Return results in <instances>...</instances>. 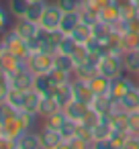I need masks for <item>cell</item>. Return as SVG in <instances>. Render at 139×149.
Returning <instances> with one entry per match:
<instances>
[{"instance_id": "obj_28", "label": "cell", "mask_w": 139, "mask_h": 149, "mask_svg": "<svg viewBox=\"0 0 139 149\" xmlns=\"http://www.w3.org/2000/svg\"><path fill=\"white\" fill-rule=\"evenodd\" d=\"M61 106L57 104V100L53 96H41V102H39V116L41 118H45L47 114H51V112H55Z\"/></svg>"}, {"instance_id": "obj_55", "label": "cell", "mask_w": 139, "mask_h": 149, "mask_svg": "<svg viewBox=\"0 0 139 149\" xmlns=\"http://www.w3.org/2000/svg\"><path fill=\"white\" fill-rule=\"evenodd\" d=\"M90 149H92V147H90Z\"/></svg>"}, {"instance_id": "obj_48", "label": "cell", "mask_w": 139, "mask_h": 149, "mask_svg": "<svg viewBox=\"0 0 139 149\" xmlns=\"http://www.w3.org/2000/svg\"><path fill=\"white\" fill-rule=\"evenodd\" d=\"M123 149H139V139L135 137V135H131L129 137V141L125 143V147Z\"/></svg>"}, {"instance_id": "obj_51", "label": "cell", "mask_w": 139, "mask_h": 149, "mask_svg": "<svg viewBox=\"0 0 139 149\" xmlns=\"http://www.w3.org/2000/svg\"><path fill=\"white\" fill-rule=\"evenodd\" d=\"M29 2H39V0H29Z\"/></svg>"}, {"instance_id": "obj_45", "label": "cell", "mask_w": 139, "mask_h": 149, "mask_svg": "<svg viewBox=\"0 0 139 149\" xmlns=\"http://www.w3.org/2000/svg\"><path fill=\"white\" fill-rule=\"evenodd\" d=\"M90 147L92 149H115V145L110 143V139H96V141H92Z\"/></svg>"}, {"instance_id": "obj_43", "label": "cell", "mask_w": 139, "mask_h": 149, "mask_svg": "<svg viewBox=\"0 0 139 149\" xmlns=\"http://www.w3.org/2000/svg\"><path fill=\"white\" fill-rule=\"evenodd\" d=\"M8 23H10V13H8V8H4L0 4V35H4Z\"/></svg>"}, {"instance_id": "obj_1", "label": "cell", "mask_w": 139, "mask_h": 149, "mask_svg": "<svg viewBox=\"0 0 139 149\" xmlns=\"http://www.w3.org/2000/svg\"><path fill=\"white\" fill-rule=\"evenodd\" d=\"M0 43H2L10 53H15L21 61H27V59L31 57V53H33L31 43H29L27 39H23L15 29H10L8 33H4V35H2V39H0Z\"/></svg>"}, {"instance_id": "obj_26", "label": "cell", "mask_w": 139, "mask_h": 149, "mask_svg": "<svg viewBox=\"0 0 139 149\" xmlns=\"http://www.w3.org/2000/svg\"><path fill=\"white\" fill-rule=\"evenodd\" d=\"M119 35H121V49H123V53L131 51V49H139V33L137 31H125V33H119Z\"/></svg>"}, {"instance_id": "obj_37", "label": "cell", "mask_w": 139, "mask_h": 149, "mask_svg": "<svg viewBox=\"0 0 139 149\" xmlns=\"http://www.w3.org/2000/svg\"><path fill=\"white\" fill-rule=\"evenodd\" d=\"M129 137H131V133L129 131H117V129H112V133H110V143L115 145V149H123L125 147V143L129 141Z\"/></svg>"}, {"instance_id": "obj_27", "label": "cell", "mask_w": 139, "mask_h": 149, "mask_svg": "<svg viewBox=\"0 0 139 149\" xmlns=\"http://www.w3.org/2000/svg\"><path fill=\"white\" fill-rule=\"evenodd\" d=\"M29 0H6V8L10 13V17L15 19H23L27 15V8H29Z\"/></svg>"}, {"instance_id": "obj_2", "label": "cell", "mask_w": 139, "mask_h": 149, "mask_svg": "<svg viewBox=\"0 0 139 149\" xmlns=\"http://www.w3.org/2000/svg\"><path fill=\"white\" fill-rule=\"evenodd\" d=\"M98 74L106 76V78H117L121 74H125V63H123V53H106L100 57L98 61Z\"/></svg>"}, {"instance_id": "obj_11", "label": "cell", "mask_w": 139, "mask_h": 149, "mask_svg": "<svg viewBox=\"0 0 139 149\" xmlns=\"http://www.w3.org/2000/svg\"><path fill=\"white\" fill-rule=\"evenodd\" d=\"M98 19H100L102 23H106V25H112V27L123 21V10H121V6H119L117 0H115V2H110L108 6H104V8L98 13Z\"/></svg>"}, {"instance_id": "obj_9", "label": "cell", "mask_w": 139, "mask_h": 149, "mask_svg": "<svg viewBox=\"0 0 139 149\" xmlns=\"http://www.w3.org/2000/svg\"><path fill=\"white\" fill-rule=\"evenodd\" d=\"M21 68H25V61H21L15 53H10L2 43H0V70L6 72L8 76L17 74Z\"/></svg>"}, {"instance_id": "obj_40", "label": "cell", "mask_w": 139, "mask_h": 149, "mask_svg": "<svg viewBox=\"0 0 139 149\" xmlns=\"http://www.w3.org/2000/svg\"><path fill=\"white\" fill-rule=\"evenodd\" d=\"M55 2H57V6L64 13H68V10H80L82 4H84V0H55Z\"/></svg>"}, {"instance_id": "obj_14", "label": "cell", "mask_w": 139, "mask_h": 149, "mask_svg": "<svg viewBox=\"0 0 139 149\" xmlns=\"http://www.w3.org/2000/svg\"><path fill=\"white\" fill-rule=\"evenodd\" d=\"M92 108H94L100 116H110V114H112V110L117 108V102H115L108 94H100V96H96V98H94Z\"/></svg>"}, {"instance_id": "obj_41", "label": "cell", "mask_w": 139, "mask_h": 149, "mask_svg": "<svg viewBox=\"0 0 139 149\" xmlns=\"http://www.w3.org/2000/svg\"><path fill=\"white\" fill-rule=\"evenodd\" d=\"M127 120H129V133L131 135H139V110H131L127 114Z\"/></svg>"}, {"instance_id": "obj_49", "label": "cell", "mask_w": 139, "mask_h": 149, "mask_svg": "<svg viewBox=\"0 0 139 149\" xmlns=\"http://www.w3.org/2000/svg\"><path fill=\"white\" fill-rule=\"evenodd\" d=\"M55 149H74V147H72V143H70V141H61Z\"/></svg>"}, {"instance_id": "obj_38", "label": "cell", "mask_w": 139, "mask_h": 149, "mask_svg": "<svg viewBox=\"0 0 139 149\" xmlns=\"http://www.w3.org/2000/svg\"><path fill=\"white\" fill-rule=\"evenodd\" d=\"M23 100H25V92L10 86V90H8V94H6V102H10L17 110H21V108H23Z\"/></svg>"}, {"instance_id": "obj_47", "label": "cell", "mask_w": 139, "mask_h": 149, "mask_svg": "<svg viewBox=\"0 0 139 149\" xmlns=\"http://www.w3.org/2000/svg\"><path fill=\"white\" fill-rule=\"evenodd\" d=\"M70 143H72V147H74V149H90V143L82 141L80 137H74V139H72Z\"/></svg>"}, {"instance_id": "obj_4", "label": "cell", "mask_w": 139, "mask_h": 149, "mask_svg": "<svg viewBox=\"0 0 139 149\" xmlns=\"http://www.w3.org/2000/svg\"><path fill=\"white\" fill-rule=\"evenodd\" d=\"M137 84H139V82H137V80H133V78H131V74H127V72H125V74H121V76H117V78H112V80H110L108 96H110L115 102H119V100H121V98H123L131 88H135Z\"/></svg>"}, {"instance_id": "obj_52", "label": "cell", "mask_w": 139, "mask_h": 149, "mask_svg": "<svg viewBox=\"0 0 139 149\" xmlns=\"http://www.w3.org/2000/svg\"><path fill=\"white\" fill-rule=\"evenodd\" d=\"M0 135H2V129H0Z\"/></svg>"}, {"instance_id": "obj_3", "label": "cell", "mask_w": 139, "mask_h": 149, "mask_svg": "<svg viewBox=\"0 0 139 149\" xmlns=\"http://www.w3.org/2000/svg\"><path fill=\"white\" fill-rule=\"evenodd\" d=\"M61 17H64V10L57 6V2H47V8L39 21V27L41 31H47V33H55L59 31V25H61Z\"/></svg>"}, {"instance_id": "obj_18", "label": "cell", "mask_w": 139, "mask_h": 149, "mask_svg": "<svg viewBox=\"0 0 139 149\" xmlns=\"http://www.w3.org/2000/svg\"><path fill=\"white\" fill-rule=\"evenodd\" d=\"M39 102H41V94L33 88V90H27L25 92V100H23V108L25 112H31V114H39Z\"/></svg>"}, {"instance_id": "obj_39", "label": "cell", "mask_w": 139, "mask_h": 149, "mask_svg": "<svg viewBox=\"0 0 139 149\" xmlns=\"http://www.w3.org/2000/svg\"><path fill=\"white\" fill-rule=\"evenodd\" d=\"M100 120H102V116H100V114H98V112L90 106V108H88V112L84 114V118H82L80 123H82V125H86V127H90V129H94Z\"/></svg>"}, {"instance_id": "obj_25", "label": "cell", "mask_w": 139, "mask_h": 149, "mask_svg": "<svg viewBox=\"0 0 139 149\" xmlns=\"http://www.w3.org/2000/svg\"><path fill=\"white\" fill-rule=\"evenodd\" d=\"M74 39H76V43H80V45H86L90 39H92V25H88V23H80L72 33H70Z\"/></svg>"}, {"instance_id": "obj_42", "label": "cell", "mask_w": 139, "mask_h": 149, "mask_svg": "<svg viewBox=\"0 0 139 149\" xmlns=\"http://www.w3.org/2000/svg\"><path fill=\"white\" fill-rule=\"evenodd\" d=\"M76 137H80L82 141H86V143H90L92 145V141H94V133H92V129L90 127H86V125H78V135Z\"/></svg>"}, {"instance_id": "obj_15", "label": "cell", "mask_w": 139, "mask_h": 149, "mask_svg": "<svg viewBox=\"0 0 139 149\" xmlns=\"http://www.w3.org/2000/svg\"><path fill=\"white\" fill-rule=\"evenodd\" d=\"M88 104H84V102H78V100H70L66 106H64V110H66V116L70 118V120H76V123H80L82 118H84V114L88 112Z\"/></svg>"}, {"instance_id": "obj_17", "label": "cell", "mask_w": 139, "mask_h": 149, "mask_svg": "<svg viewBox=\"0 0 139 149\" xmlns=\"http://www.w3.org/2000/svg\"><path fill=\"white\" fill-rule=\"evenodd\" d=\"M119 106H121L123 110H127V112L139 110V84H137L135 88H131V90L119 100Z\"/></svg>"}, {"instance_id": "obj_35", "label": "cell", "mask_w": 139, "mask_h": 149, "mask_svg": "<svg viewBox=\"0 0 139 149\" xmlns=\"http://www.w3.org/2000/svg\"><path fill=\"white\" fill-rule=\"evenodd\" d=\"M88 57H90V51H88V47L78 43V45H76V49L72 51V59H74L76 68H78V65H84V63L88 61Z\"/></svg>"}, {"instance_id": "obj_22", "label": "cell", "mask_w": 139, "mask_h": 149, "mask_svg": "<svg viewBox=\"0 0 139 149\" xmlns=\"http://www.w3.org/2000/svg\"><path fill=\"white\" fill-rule=\"evenodd\" d=\"M47 2H49V0H39V2H31V4H29V8H27V15H25L23 19H29V21H33V23H37V25H39V21H41L43 13H45V8H47Z\"/></svg>"}, {"instance_id": "obj_30", "label": "cell", "mask_w": 139, "mask_h": 149, "mask_svg": "<svg viewBox=\"0 0 139 149\" xmlns=\"http://www.w3.org/2000/svg\"><path fill=\"white\" fill-rule=\"evenodd\" d=\"M53 84L49 82V78H47V74H43V76H37V80H35V90L41 94V96H51L53 94Z\"/></svg>"}, {"instance_id": "obj_46", "label": "cell", "mask_w": 139, "mask_h": 149, "mask_svg": "<svg viewBox=\"0 0 139 149\" xmlns=\"http://www.w3.org/2000/svg\"><path fill=\"white\" fill-rule=\"evenodd\" d=\"M0 149H17V141L10 139V137L0 135Z\"/></svg>"}, {"instance_id": "obj_19", "label": "cell", "mask_w": 139, "mask_h": 149, "mask_svg": "<svg viewBox=\"0 0 139 149\" xmlns=\"http://www.w3.org/2000/svg\"><path fill=\"white\" fill-rule=\"evenodd\" d=\"M55 100H57V104L64 108L70 100H74V94H72V82H66V84H59V86H55L53 88V94H51Z\"/></svg>"}, {"instance_id": "obj_7", "label": "cell", "mask_w": 139, "mask_h": 149, "mask_svg": "<svg viewBox=\"0 0 139 149\" xmlns=\"http://www.w3.org/2000/svg\"><path fill=\"white\" fill-rule=\"evenodd\" d=\"M35 80H37V74L33 70H29L27 63H25V68H21L17 74L10 76V86L17 88V90L27 92V90H33L35 88Z\"/></svg>"}, {"instance_id": "obj_44", "label": "cell", "mask_w": 139, "mask_h": 149, "mask_svg": "<svg viewBox=\"0 0 139 149\" xmlns=\"http://www.w3.org/2000/svg\"><path fill=\"white\" fill-rule=\"evenodd\" d=\"M84 2H86L88 6H92L94 10H98V13H100L104 6H108L110 2H115V0H84Z\"/></svg>"}, {"instance_id": "obj_54", "label": "cell", "mask_w": 139, "mask_h": 149, "mask_svg": "<svg viewBox=\"0 0 139 149\" xmlns=\"http://www.w3.org/2000/svg\"><path fill=\"white\" fill-rule=\"evenodd\" d=\"M41 149H43V147H41Z\"/></svg>"}, {"instance_id": "obj_50", "label": "cell", "mask_w": 139, "mask_h": 149, "mask_svg": "<svg viewBox=\"0 0 139 149\" xmlns=\"http://www.w3.org/2000/svg\"><path fill=\"white\" fill-rule=\"evenodd\" d=\"M135 80H137V82H139V72H137V76H135Z\"/></svg>"}, {"instance_id": "obj_20", "label": "cell", "mask_w": 139, "mask_h": 149, "mask_svg": "<svg viewBox=\"0 0 139 149\" xmlns=\"http://www.w3.org/2000/svg\"><path fill=\"white\" fill-rule=\"evenodd\" d=\"M123 63H125V72L131 76H137L139 72V49H131L123 53Z\"/></svg>"}, {"instance_id": "obj_56", "label": "cell", "mask_w": 139, "mask_h": 149, "mask_svg": "<svg viewBox=\"0 0 139 149\" xmlns=\"http://www.w3.org/2000/svg\"><path fill=\"white\" fill-rule=\"evenodd\" d=\"M17 149H19V147H17Z\"/></svg>"}, {"instance_id": "obj_6", "label": "cell", "mask_w": 139, "mask_h": 149, "mask_svg": "<svg viewBox=\"0 0 139 149\" xmlns=\"http://www.w3.org/2000/svg\"><path fill=\"white\" fill-rule=\"evenodd\" d=\"M29 70H33L37 76H43V74H49L53 70V55L51 53H45V51H33L31 57L25 61Z\"/></svg>"}, {"instance_id": "obj_36", "label": "cell", "mask_w": 139, "mask_h": 149, "mask_svg": "<svg viewBox=\"0 0 139 149\" xmlns=\"http://www.w3.org/2000/svg\"><path fill=\"white\" fill-rule=\"evenodd\" d=\"M78 125H80V123H76V120H70V118H68V120H66V125L59 129V135H61V139H64V141H72V139L78 135Z\"/></svg>"}, {"instance_id": "obj_13", "label": "cell", "mask_w": 139, "mask_h": 149, "mask_svg": "<svg viewBox=\"0 0 139 149\" xmlns=\"http://www.w3.org/2000/svg\"><path fill=\"white\" fill-rule=\"evenodd\" d=\"M17 147H19V149H41L39 131H35V129H27V131L17 139Z\"/></svg>"}, {"instance_id": "obj_23", "label": "cell", "mask_w": 139, "mask_h": 149, "mask_svg": "<svg viewBox=\"0 0 139 149\" xmlns=\"http://www.w3.org/2000/svg\"><path fill=\"white\" fill-rule=\"evenodd\" d=\"M53 68L64 70V72L72 74V76H74V72H76V63H74L72 55H68V53H55V55H53Z\"/></svg>"}, {"instance_id": "obj_8", "label": "cell", "mask_w": 139, "mask_h": 149, "mask_svg": "<svg viewBox=\"0 0 139 149\" xmlns=\"http://www.w3.org/2000/svg\"><path fill=\"white\" fill-rule=\"evenodd\" d=\"M72 94H74V100L84 102L88 106H92L94 98H96V94L92 92L90 84L86 80H80V78H72Z\"/></svg>"}, {"instance_id": "obj_53", "label": "cell", "mask_w": 139, "mask_h": 149, "mask_svg": "<svg viewBox=\"0 0 139 149\" xmlns=\"http://www.w3.org/2000/svg\"><path fill=\"white\" fill-rule=\"evenodd\" d=\"M137 139H139V135H137Z\"/></svg>"}, {"instance_id": "obj_34", "label": "cell", "mask_w": 139, "mask_h": 149, "mask_svg": "<svg viewBox=\"0 0 139 149\" xmlns=\"http://www.w3.org/2000/svg\"><path fill=\"white\" fill-rule=\"evenodd\" d=\"M76 39L72 37V35H64L61 33V39H59V43H57V53H68V55H72V51L76 49Z\"/></svg>"}, {"instance_id": "obj_31", "label": "cell", "mask_w": 139, "mask_h": 149, "mask_svg": "<svg viewBox=\"0 0 139 149\" xmlns=\"http://www.w3.org/2000/svg\"><path fill=\"white\" fill-rule=\"evenodd\" d=\"M19 114V110L10 104V102H6V100H2L0 102V129H2V125H6L13 116H17Z\"/></svg>"}, {"instance_id": "obj_29", "label": "cell", "mask_w": 139, "mask_h": 149, "mask_svg": "<svg viewBox=\"0 0 139 149\" xmlns=\"http://www.w3.org/2000/svg\"><path fill=\"white\" fill-rule=\"evenodd\" d=\"M92 133H94V141H96V139H108V137H110V133H112L110 118H108V116H102V120L92 129Z\"/></svg>"}, {"instance_id": "obj_12", "label": "cell", "mask_w": 139, "mask_h": 149, "mask_svg": "<svg viewBox=\"0 0 139 149\" xmlns=\"http://www.w3.org/2000/svg\"><path fill=\"white\" fill-rule=\"evenodd\" d=\"M39 139H41V147L43 149H55L64 139H61V135H59V131H55V129H49V127H41L39 129Z\"/></svg>"}, {"instance_id": "obj_33", "label": "cell", "mask_w": 139, "mask_h": 149, "mask_svg": "<svg viewBox=\"0 0 139 149\" xmlns=\"http://www.w3.org/2000/svg\"><path fill=\"white\" fill-rule=\"evenodd\" d=\"M80 19H82V23H88V25H96L100 19H98V10H94L92 6H88L86 2L82 4V8H80Z\"/></svg>"}, {"instance_id": "obj_16", "label": "cell", "mask_w": 139, "mask_h": 149, "mask_svg": "<svg viewBox=\"0 0 139 149\" xmlns=\"http://www.w3.org/2000/svg\"><path fill=\"white\" fill-rule=\"evenodd\" d=\"M80 23H82V19H80V10H68V13H64V17H61L59 33L70 35V33H72Z\"/></svg>"}, {"instance_id": "obj_5", "label": "cell", "mask_w": 139, "mask_h": 149, "mask_svg": "<svg viewBox=\"0 0 139 149\" xmlns=\"http://www.w3.org/2000/svg\"><path fill=\"white\" fill-rule=\"evenodd\" d=\"M61 39V33L55 31V33H47V31H41L37 35V39L31 43L33 51H45V53H51L55 55L57 53V43Z\"/></svg>"}, {"instance_id": "obj_32", "label": "cell", "mask_w": 139, "mask_h": 149, "mask_svg": "<svg viewBox=\"0 0 139 149\" xmlns=\"http://www.w3.org/2000/svg\"><path fill=\"white\" fill-rule=\"evenodd\" d=\"M47 78H49V82L53 84V86H59V84H66V82H72V74H68V72H64V70H57V68H53L49 74H47Z\"/></svg>"}, {"instance_id": "obj_10", "label": "cell", "mask_w": 139, "mask_h": 149, "mask_svg": "<svg viewBox=\"0 0 139 149\" xmlns=\"http://www.w3.org/2000/svg\"><path fill=\"white\" fill-rule=\"evenodd\" d=\"M13 29H15V31H17L23 39H27L29 43H33V41L37 39V35L41 33V27H39L37 23L29 21V19H15Z\"/></svg>"}, {"instance_id": "obj_21", "label": "cell", "mask_w": 139, "mask_h": 149, "mask_svg": "<svg viewBox=\"0 0 139 149\" xmlns=\"http://www.w3.org/2000/svg\"><path fill=\"white\" fill-rule=\"evenodd\" d=\"M88 84H90V88H92V92H94L96 96L108 94V90H110V78H106V76H102V74H96L92 80H88Z\"/></svg>"}, {"instance_id": "obj_24", "label": "cell", "mask_w": 139, "mask_h": 149, "mask_svg": "<svg viewBox=\"0 0 139 149\" xmlns=\"http://www.w3.org/2000/svg\"><path fill=\"white\" fill-rule=\"evenodd\" d=\"M66 120H68V116H66V110H64V108H59V110H55V112L47 114V116L43 118V125H45V127H49V129H55V131H59V129L66 125Z\"/></svg>"}]
</instances>
